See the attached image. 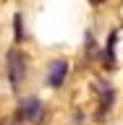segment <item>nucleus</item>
Listing matches in <instances>:
<instances>
[{
    "instance_id": "nucleus-2",
    "label": "nucleus",
    "mask_w": 123,
    "mask_h": 125,
    "mask_svg": "<svg viewBox=\"0 0 123 125\" xmlns=\"http://www.w3.org/2000/svg\"><path fill=\"white\" fill-rule=\"evenodd\" d=\"M45 117V104L37 96H24L16 107V123L13 125H39Z\"/></svg>"
},
{
    "instance_id": "nucleus-6",
    "label": "nucleus",
    "mask_w": 123,
    "mask_h": 125,
    "mask_svg": "<svg viewBox=\"0 0 123 125\" xmlns=\"http://www.w3.org/2000/svg\"><path fill=\"white\" fill-rule=\"evenodd\" d=\"M24 39H26V29H24V16L18 10V13H13V42L21 44Z\"/></svg>"
},
{
    "instance_id": "nucleus-3",
    "label": "nucleus",
    "mask_w": 123,
    "mask_h": 125,
    "mask_svg": "<svg viewBox=\"0 0 123 125\" xmlns=\"http://www.w3.org/2000/svg\"><path fill=\"white\" fill-rule=\"evenodd\" d=\"M71 65L66 57H55L50 65H47V86L50 89H63V83L68 81Z\"/></svg>"
},
{
    "instance_id": "nucleus-1",
    "label": "nucleus",
    "mask_w": 123,
    "mask_h": 125,
    "mask_svg": "<svg viewBox=\"0 0 123 125\" xmlns=\"http://www.w3.org/2000/svg\"><path fill=\"white\" fill-rule=\"evenodd\" d=\"M5 73H8V83L13 91L21 89V83L26 81V73H29V57L21 47L16 44L5 52Z\"/></svg>"
},
{
    "instance_id": "nucleus-7",
    "label": "nucleus",
    "mask_w": 123,
    "mask_h": 125,
    "mask_svg": "<svg viewBox=\"0 0 123 125\" xmlns=\"http://www.w3.org/2000/svg\"><path fill=\"white\" fill-rule=\"evenodd\" d=\"M92 3H94V5H100V3H102V0H92Z\"/></svg>"
},
{
    "instance_id": "nucleus-4",
    "label": "nucleus",
    "mask_w": 123,
    "mask_h": 125,
    "mask_svg": "<svg viewBox=\"0 0 123 125\" xmlns=\"http://www.w3.org/2000/svg\"><path fill=\"white\" fill-rule=\"evenodd\" d=\"M113 102H115V91H113V86H110V83H102V86H100V117L110 112Z\"/></svg>"
},
{
    "instance_id": "nucleus-5",
    "label": "nucleus",
    "mask_w": 123,
    "mask_h": 125,
    "mask_svg": "<svg viewBox=\"0 0 123 125\" xmlns=\"http://www.w3.org/2000/svg\"><path fill=\"white\" fill-rule=\"evenodd\" d=\"M115 39H118V31H110L108 44H105V50H102V60L108 62V65H115Z\"/></svg>"
}]
</instances>
